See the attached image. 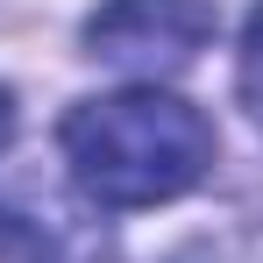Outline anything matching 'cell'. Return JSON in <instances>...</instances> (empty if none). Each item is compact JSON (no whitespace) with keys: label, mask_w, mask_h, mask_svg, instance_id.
Returning <instances> with one entry per match:
<instances>
[{"label":"cell","mask_w":263,"mask_h":263,"mask_svg":"<svg viewBox=\"0 0 263 263\" xmlns=\"http://www.w3.org/2000/svg\"><path fill=\"white\" fill-rule=\"evenodd\" d=\"M214 36V0H107L86 22L92 57L142 71V79H164L185 71Z\"/></svg>","instance_id":"7a4b0ae2"},{"label":"cell","mask_w":263,"mask_h":263,"mask_svg":"<svg viewBox=\"0 0 263 263\" xmlns=\"http://www.w3.org/2000/svg\"><path fill=\"white\" fill-rule=\"evenodd\" d=\"M64 164L92 206L135 214L192 192L214 164V121L164 86H128L79 100L64 114Z\"/></svg>","instance_id":"6da1fadb"},{"label":"cell","mask_w":263,"mask_h":263,"mask_svg":"<svg viewBox=\"0 0 263 263\" xmlns=\"http://www.w3.org/2000/svg\"><path fill=\"white\" fill-rule=\"evenodd\" d=\"M7 128H14V100H7V86H0V142H7Z\"/></svg>","instance_id":"277c9868"},{"label":"cell","mask_w":263,"mask_h":263,"mask_svg":"<svg viewBox=\"0 0 263 263\" xmlns=\"http://www.w3.org/2000/svg\"><path fill=\"white\" fill-rule=\"evenodd\" d=\"M235 86H242V107L263 121V7L249 14V29H242V64H235Z\"/></svg>","instance_id":"3957f363"}]
</instances>
